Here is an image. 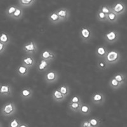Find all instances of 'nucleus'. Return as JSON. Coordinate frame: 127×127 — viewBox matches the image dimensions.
Here are the masks:
<instances>
[{
    "label": "nucleus",
    "instance_id": "nucleus-23",
    "mask_svg": "<svg viewBox=\"0 0 127 127\" xmlns=\"http://www.w3.org/2000/svg\"><path fill=\"white\" fill-rule=\"evenodd\" d=\"M113 78L116 79L118 82L121 83L122 85H123L125 83H126L127 81V76L125 74L121 73V72H118V73L114 74Z\"/></svg>",
    "mask_w": 127,
    "mask_h": 127
},
{
    "label": "nucleus",
    "instance_id": "nucleus-11",
    "mask_svg": "<svg viewBox=\"0 0 127 127\" xmlns=\"http://www.w3.org/2000/svg\"><path fill=\"white\" fill-rule=\"evenodd\" d=\"M40 59L52 62L56 59V55H55V52L52 51L51 50L45 49L41 52Z\"/></svg>",
    "mask_w": 127,
    "mask_h": 127
},
{
    "label": "nucleus",
    "instance_id": "nucleus-1",
    "mask_svg": "<svg viewBox=\"0 0 127 127\" xmlns=\"http://www.w3.org/2000/svg\"><path fill=\"white\" fill-rule=\"evenodd\" d=\"M121 59V55L120 51L116 49H113L108 50L107 55L104 58V60L108 65H114L118 62H120Z\"/></svg>",
    "mask_w": 127,
    "mask_h": 127
},
{
    "label": "nucleus",
    "instance_id": "nucleus-20",
    "mask_svg": "<svg viewBox=\"0 0 127 127\" xmlns=\"http://www.w3.org/2000/svg\"><path fill=\"white\" fill-rule=\"evenodd\" d=\"M57 89L63 95H64L67 98L71 94V88L67 84H62Z\"/></svg>",
    "mask_w": 127,
    "mask_h": 127
},
{
    "label": "nucleus",
    "instance_id": "nucleus-5",
    "mask_svg": "<svg viewBox=\"0 0 127 127\" xmlns=\"http://www.w3.org/2000/svg\"><path fill=\"white\" fill-rule=\"evenodd\" d=\"M59 78V74L57 71H55V70H48L45 72V76H44L45 81L49 85L56 83L58 81Z\"/></svg>",
    "mask_w": 127,
    "mask_h": 127
},
{
    "label": "nucleus",
    "instance_id": "nucleus-21",
    "mask_svg": "<svg viewBox=\"0 0 127 127\" xmlns=\"http://www.w3.org/2000/svg\"><path fill=\"white\" fill-rule=\"evenodd\" d=\"M10 41H11V38L8 32L3 31L0 34V43L7 46L10 43Z\"/></svg>",
    "mask_w": 127,
    "mask_h": 127
},
{
    "label": "nucleus",
    "instance_id": "nucleus-3",
    "mask_svg": "<svg viewBox=\"0 0 127 127\" xmlns=\"http://www.w3.org/2000/svg\"><path fill=\"white\" fill-rule=\"evenodd\" d=\"M79 34V38L83 43H89L92 39V31L88 26H82L80 28Z\"/></svg>",
    "mask_w": 127,
    "mask_h": 127
},
{
    "label": "nucleus",
    "instance_id": "nucleus-14",
    "mask_svg": "<svg viewBox=\"0 0 127 127\" xmlns=\"http://www.w3.org/2000/svg\"><path fill=\"white\" fill-rule=\"evenodd\" d=\"M34 91L29 87H24L21 89L20 92V97L22 100H27L32 97Z\"/></svg>",
    "mask_w": 127,
    "mask_h": 127
},
{
    "label": "nucleus",
    "instance_id": "nucleus-2",
    "mask_svg": "<svg viewBox=\"0 0 127 127\" xmlns=\"http://www.w3.org/2000/svg\"><path fill=\"white\" fill-rule=\"evenodd\" d=\"M17 112V106L13 102H8L3 105L1 109V114L5 117H10Z\"/></svg>",
    "mask_w": 127,
    "mask_h": 127
},
{
    "label": "nucleus",
    "instance_id": "nucleus-17",
    "mask_svg": "<svg viewBox=\"0 0 127 127\" xmlns=\"http://www.w3.org/2000/svg\"><path fill=\"white\" fill-rule=\"evenodd\" d=\"M29 71H30V69H29L28 67H26V66L22 65V64L18 65L17 68H16V72H17V74L19 76L22 77V78L28 76V74H29Z\"/></svg>",
    "mask_w": 127,
    "mask_h": 127
},
{
    "label": "nucleus",
    "instance_id": "nucleus-8",
    "mask_svg": "<svg viewBox=\"0 0 127 127\" xmlns=\"http://www.w3.org/2000/svg\"><path fill=\"white\" fill-rule=\"evenodd\" d=\"M105 95L101 92H95L91 96V102L95 105H103L105 102Z\"/></svg>",
    "mask_w": 127,
    "mask_h": 127
},
{
    "label": "nucleus",
    "instance_id": "nucleus-35",
    "mask_svg": "<svg viewBox=\"0 0 127 127\" xmlns=\"http://www.w3.org/2000/svg\"><path fill=\"white\" fill-rule=\"evenodd\" d=\"M80 127H94L90 125V123H89V121H88V120H85L81 122Z\"/></svg>",
    "mask_w": 127,
    "mask_h": 127
},
{
    "label": "nucleus",
    "instance_id": "nucleus-7",
    "mask_svg": "<svg viewBox=\"0 0 127 127\" xmlns=\"http://www.w3.org/2000/svg\"><path fill=\"white\" fill-rule=\"evenodd\" d=\"M111 7L112 12L115 13L116 15H117L118 17L125 13L126 10H127L126 4L121 1L116 2L112 6H111Z\"/></svg>",
    "mask_w": 127,
    "mask_h": 127
},
{
    "label": "nucleus",
    "instance_id": "nucleus-13",
    "mask_svg": "<svg viewBox=\"0 0 127 127\" xmlns=\"http://www.w3.org/2000/svg\"><path fill=\"white\" fill-rule=\"evenodd\" d=\"M52 62L40 59L37 64V70L39 72H46L50 69Z\"/></svg>",
    "mask_w": 127,
    "mask_h": 127
},
{
    "label": "nucleus",
    "instance_id": "nucleus-29",
    "mask_svg": "<svg viewBox=\"0 0 127 127\" xmlns=\"http://www.w3.org/2000/svg\"><path fill=\"white\" fill-rule=\"evenodd\" d=\"M18 6L17 5H10L9 6H8V8H6V10H5V15H6V17L9 18L12 17V16L13 15V14L14 13V12H15V10L17 8Z\"/></svg>",
    "mask_w": 127,
    "mask_h": 127
},
{
    "label": "nucleus",
    "instance_id": "nucleus-18",
    "mask_svg": "<svg viewBox=\"0 0 127 127\" xmlns=\"http://www.w3.org/2000/svg\"><path fill=\"white\" fill-rule=\"evenodd\" d=\"M92 112L91 106L88 104L82 102L81 106L79 107V110L78 113L84 116H88Z\"/></svg>",
    "mask_w": 127,
    "mask_h": 127
},
{
    "label": "nucleus",
    "instance_id": "nucleus-4",
    "mask_svg": "<svg viewBox=\"0 0 127 127\" xmlns=\"http://www.w3.org/2000/svg\"><path fill=\"white\" fill-rule=\"evenodd\" d=\"M22 50L27 55H33L38 50V46L34 41H29L22 46Z\"/></svg>",
    "mask_w": 127,
    "mask_h": 127
},
{
    "label": "nucleus",
    "instance_id": "nucleus-32",
    "mask_svg": "<svg viewBox=\"0 0 127 127\" xmlns=\"http://www.w3.org/2000/svg\"><path fill=\"white\" fill-rule=\"evenodd\" d=\"M97 19L99 22H107V15L104 14V13H102L100 11L98 10L97 13Z\"/></svg>",
    "mask_w": 127,
    "mask_h": 127
},
{
    "label": "nucleus",
    "instance_id": "nucleus-12",
    "mask_svg": "<svg viewBox=\"0 0 127 127\" xmlns=\"http://www.w3.org/2000/svg\"><path fill=\"white\" fill-rule=\"evenodd\" d=\"M57 14L59 17L62 22H65L69 19L71 16L70 10L66 8H60L58 10H55Z\"/></svg>",
    "mask_w": 127,
    "mask_h": 127
},
{
    "label": "nucleus",
    "instance_id": "nucleus-31",
    "mask_svg": "<svg viewBox=\"0 0 127 127\" xmlns=\"http://www.w3.org/2000/svg\"><path fill=\"white\" fill-rule=\"evenodd\" d=\"M22 121L18 118H14L9 122L8 127H19Z\"/></svg>",
    "mask_w": 127,
    "mask_h": 127
},
{
    "label": "nucleus",
    "instance_id": "nucleus-6",
    "mask_svg": "<svg viewBox=\"0 0 127 127\" xmlns=\"http://www.w3.org/2000/svg\"><path fill=\"white\" fill-rule=\"evenodd\" d=\"M104 39L109 44H113L117 41L120 38V33L117 30L113 29L107 32L104 35Z\"/></svg>",
    "mask_w": 127,
    "mask_h": 127
},
{
    "label": "nucleus",
    "instance_id": "nucleus-16",
    "mask_svg": "<svg viewBox=\"0 0 127 127\" xmlns=\"http://www.w3.org/2000/svg\"><path fill=\"white\" fill-rule=\"evenodd\" d=\"M52 98L54 100V101L56 102H62L66 99V97L64 95H62L57 89H55L53 90L52 93Z\"/></svg>",
    "mask_w": 127,
    "mask_h": 127
},
{
    "label": "nucleus",
    "instance_id": "nucleus-25",
    "mask_svg": "<svg viewBox=\"0 0 127 127\" xmlns=\"http://www.w3.org/2000/svg\"><path fill=\"white\" fill-rule=\"evenodd\" d=\"M109 87L111 89L114 90H116L120 89L121 87V86H122V85L119 82H118L113 77H111L109 79Z\"/></svg>",
    "mask_w": 127,
    "mask_h": 127
},
{
    "label": "nucleus",
    "instance_id": "nucleus-30",
    "mask_svg": "<svg viewBox=\"0 0 127 127\" xmlns=\"http://www.w3.org/2000/svg\"><path fill=\"white\" fill-rule=\"evenodd\" d=\"M118 18L119 17L117 15H116L113 12H111V13L107 15V22H109L111 24L116 23V22H117Z\"/></svg>",
    "mask_w": 127,
    "mask_h": 127
},
{
    "label": "nucleus",
    "instance_id": "nucleus-37",
    "mask_svg": "<svg viewBox=\"0 0 127 127\" xmlns=\"http://www.w3.org/2000/svg\"><path fill=\"white\" fill-rule=\"evenodd\" d=\"M19 127H29V125L26 123H24V122H22L20 123V125H19Z\"/></svg>",
    "mask_w": 127,
    "mask_h": 127
},
{
    "label": "nucleus",
    "instance_id": "nucleus-10",
    "mask_svg": "<svg viewBox=\"0 0 127 127\" xmlns=\"http://www.w3.org/2000/svg\"><path fill=\"white\" fill-rule=\"evenodd\" d=\"M13 94V88L10 84H3L0 85V97H10Z\"/></svg>",
    "mask_w": 127,
    "mask_h": 127
},
{
    "label": "nucleus",
    "instance_id": "nucleus-39",
    "mask_svg": "<svg viewBox=\"0 0 127 127\" xmlns=\"http://www.w3.org/2000/svg\"><path fill=\"white\" fill-rule=\"evenodd\" d=\"M0 85H1V84H0Z\"/></svg>",
    "mask_w": 127,
    "mask_h": 127
},
{
    "label": "nucleus",
    "instance_id": "nucleus-38",
    "mask_svg": "<svg viewBox=\"0 0 127 127\" xmlns=\"http://www.w3.org/2000/svg\"><path fill=\"white\" fill-rule=\"evenodd\" d=\"M0 127H3V125H2V123L1 122H0Z\"/></svg>",
    "mask_w": 127,
    "mask_h": 127
},
{
    "label": "nucleus",
    "instance_id": "nucleus-9",
    "mask_svg": "<svg viewBox=\"0 0 127 127\" xmlns=\"http://www.w3.org/2000/svg\"><path fill=\"white\" fill-rule=\"evenodd\" d=\"M21 64L26 67H28L29 69H31L36 65V61L33 55H26L22 57Z\"/></svg>",
    "mask_w": 127,
    "mask_h": 127
},
{
    "label": "nucleus",
    "instance_id": "nucleus-34",
    "mask_svg": "<svg viewBox=\"0 0 127 127\" xmlns=\"http://www.w3.org/2000/svg\"><path fill=\"white\" fill-rule=\"evenodd\" d=\"M69 102L71 103H82V100H81V98L79 97V95H74L72 96V98L70 99Z\"/></svg>",
    "mask_w": 127,
    "mask_h": 127
},
{
    "label": "nucleus",
    "instance_id": "nucleus-24",
    "mask_svg": "<svg viewBox=\"0 0 127 127\" xmlns=\"http://www.w3.org/2000/svg\"><path fill=\"white\" fill-rule=\"evenodd\" d=\"M24 16V10L23 8H22L20 6H18L17 10H15V12H14V13L13 14V15L12 16L11 19H13V20H20V19H22Z\"/></svg>",
    "mask_w": 127,
    "mask_h": 127
},
{
    "label": "nucleus",
    "instance_id": "nucleus-36",
    "mask_svg": "<svg viewBox=\"0 0 127 127\" xmlns=\"http://www.w3.org/2000/svg\"><path fill=\"white\" fill-rule=\"evenodd\" d=\"M6 46H7L4 45V44L0 43V55L4 53V52L5 51V50H6Z\"/></svg>",
    "mask_w": 127,
    "mask_h": 127
},
{
    "label": "nucleus",
    "instance_id": "nucleus-19",
    "mask_svg": "<svg viewBox=\"0 0 127 127\" xmlns=\"http://www.w3.org/2000/svg\"><path fill=\"white\" fill-rule=\"evenodd\" d=\"M48 19L49 22H50L52 24H58L61 23L62 20H61V19L59 18V17L58 16V15L57 14L56 12L54 11V12L50 13V14L48 16Z\"/></svg>",
    "mask_w": 127,
    "mask_h": 127
},
{
    "label": "nucleus",
    "instance_id": "nucleus-15",
    "mask_svg": "<svg viewBox=\"0 0 127 127\" xmlns=\"http://www.w3.org/2000/svg\"><path fill=\"white\" fill-rule=\"evenodd\" d=\"M108 52V49L104 45H99L95 49V55L98 59H104Z\"/></svg>",
    "mask_w": 127,
    "mask_h": 127
},
{
    "label": "nucleus",
    "instance_id": "nucleus-22",
    "mask_svg": "<svg viewBox=\"0 0 127 127\" xmlns=\"http://www.w3.org/2000/svg\"><path fill=\"white\" fill-rule=\"evenodd\" d=\"M36 1L35 0H19L18 4L19 6L22 8H29L35 4Z\"/></svg>",
    "mask_w": 127,
    "mask_h": 127
},
{
    "label": "nucleus",
    "instance_id": "nucleus-27",
    "mask_svg": "<svg viewBox=\"0 0 127 127\" xmlns=\"http://www.w3.org/2000/svg\"><path fill=\"white\" fill-rule=\"evenodd\" d=\"M89 123L94 127H99L102 123L101 119L97 117H92L88 119Z\"/></svg>",
    "mask_w": 127,
    "mask_h": 127
},
{
    "label": "nucleus",
    "instance_id": "nucleus-26",
    "mask_svg": "<svg viewBox=\"0 0 127 127\" xmlns=\"http://www.w3.org/2000/svg\"><path fill=\"white\" fill-rule=\"evenodd\" d=\"M97 66L100 71H105L109 67V65L107 62H105V60L102 59H98L97 60Z\"/></svg>",
    "mask_w": 127,
    "mask_h": 127
},
{
    "label": "nucleus",
    "instance_id": "nucleus-33",
    "mask_svg": "<svg viewBox=\"0 0 127 127\" xmlns=\"http://www.w3.org/2000/svg\"><path fill=\"white\" fill-rule=\"evenodd\" d=\"M98 10L105 15L109 14V13L112 12L111 6H109V5H107V4H102V6H100Z\"/></svg>",
    "mask_w": 127,
    "mask_h": 127
},
{
    "label": "nucleus",
    "instance_id": "nucleus-28",
    "mask_svg": "<svg viewBox=\"0 0 127 127\" xmlns=\"http://www.w3.org/2000/svg\"><path fill=\"white\" fill-rule=\"evenodd\" d=\"M81 103H71L69 102L67 104V107L70 111L74 113H78L79 107L81 106Z\"/></svg>",
    "mask_w": 127,
    "mask_h": 127
}]
</instances>
